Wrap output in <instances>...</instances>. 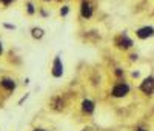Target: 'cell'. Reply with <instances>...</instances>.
Masks as SVG:
<instances>
[{
	"instance_id": "obj_4",
	"label": "cell",
	"mask_w": 154,
	"mask_h": 131,
	"mask_svg": "<svg viewBox=\"0 0 154 131\" xmlns=\"http://www.w3.org/2000/svg\"><path fill=\"white\" fill-rule=\"evenodd\" d=\"M154 34V28H151V26H145V28H140L137 31V37L139 39H148L151 37Z\"/></svg>"
},
{
	"instance_id": "obj_9",
	"label": "cell",
	"mask_w": 154,
	"mask_h": 131,
	"mask_svg": "<svg viewBox=\"0 0 154 131\" xmlns=\"http://www.w3.org/2000/svg\"><path fill=\"white\" fill-rule=\"evenodd\" d=\"M32 37L34 39H40L42 36H43V29H40V28H32Z\"/></svg>"
},
{
	"instance_id": "obj_15",
	"label": "cell",
	"mask_w": 154,
	"mask_h": 131,
	"mask_svg": "<svg viewBox=\"0 0 154 131\" xmlns=\"http://www.w3.org/2000/svg\"><path fill=\"white\" fill-rule=\"evenodd\" d=\"M34 131H43V130H34Z\"/></svg>"
},
{
	"instance_id": "obj_10",
	"label": "cell",
	"mask_w": 154,
	"mask_h": 131,
	"mask_svg": "<svg viewBox=\"0 0 154 131\" xmlns=\"http://www.w3.org/2000/svg\"><path fill=\"white\" fill-rule=\"evenodd\" d=\"M68 11H69V10H68V6H63V10L60 11V14H62V15H66V14H68Z\"/></svg>"
},
{
	"instance_id": "obj_12",
	"label": "cell",
	"mask_w": 154,
	"mask_h": 131,
	"mask_svg": "<svg viewBox=\"0 0 154 131\" xmlns=\"http://www.w3.org/2000/svg\"><path fill=\"white\" fill-rule=\"evenodd\" d=\"M0 2H2V3H5V5H10V3L13 2V0H0Z\"/></svg>"
},
{
	"instance_id": "obj_16",
	"label": "cell",
	"mask_w": 154,
	"mask_h": 131,
	"mask_svg": "<svg viewBox=\"0 0 154 131\" xmlns=\"http://www.w3.org/2000/svg\"><path fill=\"white\" fill-rule=\"evenodd\" d=\"M85 131H89V130H85Z\"/></svg>"
},
{
	"instance_id": "obj_11",
	"label": "cell",
	"mask_w": 154,
	"mask_h": 131,
	"mask_svg": "<svg viewBox=\"0 0 154 131\" xmlns=\"http://www.w3.org/2000/svg\"><path fill=\"white\" fill-rule=\"evenodd\" d=\"M28 13H29V14H32V13H34V8H32V5H31V3L28 5Z\"/></svg>"
},
{
	"instance_id": "obj_13",
	"label": "cell",
	"mask_w": 154,
	"mask_h": 131,
	"mask_svg": "<svg viewBox=\"0 0 154 131\" xmlns=\"http://www.w3.org/2000/svg\"><path fill=\"white\" fill-rule=\"evenodd\" d=\"M136 131H147V130H143V128H139V130H136Z\"/></svg>"
},
{
	"instance_id": "obj_1",
	"label": "cell",
	"mask_w": 154,
	"mask_h": 131,
	"mask_svg": "<svg viewBox=\"0 0 154 131\" xmlns=\"http://www.w3.org/2000/svg\"><path fill=\"white\" fill-rule=\"evenodd\" d=\"M128 91H130L128 85L119 83V85H116L114 88H113V96H114V97H123V96L128 94Z\"/></svg>"
},
{
	"instance_id": "obj_7",
	"label": "cell",
	"mask_w": 154,
	"mask_h": 131,
	"mask_svg": "<svg viewBox=\"0 0 154 131\" xmlns=\"http://www.w3.org/2000/svg\"><path fill=\"white\" fill-rule=\"evenodd\" d=\"M82 108H83L85 113H93V111H94V103H93L91 100H85V102L82 103Z\"/></svg>"
},
{
	"instance_id": "obj_6",
	"label": "cell",
	"mask_w": 154,
	"mask_h": 131,
	"mask_svg": "<svg viewBox=\"0 0 154 131\" xmlns=\"http://www.w3.org/2000/svg\"><path fill=\"white\" fill-rule=\"evenodd\" d=\"M117 43H119L120 48H130V46L133 45V42H131L128 37H126V36H122L119 40H117Z\"/></svg>"
},
{
	"instance_id": "obj_14",
	"label": "cell",
	"mask_w": 154,
	"mask_h": 131,
	"mask_svg": "<svg viewBox=\"0 0 154 131\" xmlns=\"http://www.w3.org/2000/svg\"><path fill=\"white\" fill-rule=\"evenodd\" d=\"M0 52H2V43H0Z\"/></svg>"
},
{
	"instance_id": "obj_2",
	"label": "cell",
	"mask_w": 154,
	"mask_h": 131,
	"mask_svg": "<svg viewBox=\"0 0 154 131\" xmlns=\"http://www.w3.org/2000/svg\"><path fill=\"white\" fill-rule=\"evenodd\" d=\"M140 90H142L145 94H151V93L154 91V79H153V77L145 79V80L142 82V85H140Z\"/></svg>"
},
{
	"instance_id": "obj_8",
	"label": "cell",
	"mask_w": 154,
	"mask_h": 131,
	"mask_svg": "<svg viewBox=\"0 0 154 131\" xmlns=\"http://www.w3.org/2000/svg\"><path fill=\"white\" fill-rule=\"evenodd\" d=\"M2 85L5 86L6 90H14L15 88V83H14V80H11V79H3Z\"/></svg>"
},
{
	"instance_id": "obj_3",
	"label": "cell",
	"mask_w": 154,
	"mask_h": 131,
	"mask_svg": "<svg viewBox=\"0 0 154 131\" xmlns=\"http://www.w3.org/2000/svg\"><path fill=\"white\" fill-rule=\"evenodd\" d=\"M62 74H63L62 60H60V57H56V60H54V66H52V76L54 77H60Z\"/></svg>"
},
{
	"instance_id": "obj_5",
	"label": "cell",
	"mask_w": 154,
	"mask_h": 131,
	"mask_svg": "<svg viewBox=\"0 0 154 131\" xmlns=\"http://www.w3.org/2000/svg\"><path fill=\"white\" fill-rule=\"evenodd\" d=\"M91 14H93L91 5H89L88 2H83V3H82V15H83V17H91Z\"/></svg>"
}]
</instances>
